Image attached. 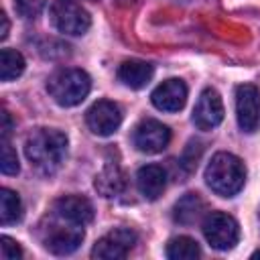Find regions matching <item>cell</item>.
Instances as JSON below:
<instances>
[{
    "instance_id": "6da1fadb",
    "label": "cell",
    "mask_w": 260,
    "mask_h": 260,
    "mask_svg": "<svg viewBox=\"0 0 260 260\" xmlns=\"http://www.w3.org/2000/svg\"><path fill=\"white\" fill-rule=\"evenodd\" d=\"M24 154L41 175H53L67 156V136L55 128H37L24 140Z\"/></svg>"
},
{
    "instance_id": "7a4b0ae2",
    "label": "cell",
    "mask_w": 260,
    "mask_h": 260,
    "mask_svg": "<svg viewBox=\"0 0 260 260\" xmlns=\"http://www.w3.org/2000/svg\"><path fill=\"white\" fill-rule=\"evenodd\" d=\"M207 187L219 197H234L246 183V167L242 158L232 152H217L205 169Z\"/></svg>"
},
{
    "instance_id": "3957f363",
    "label": "cell",
    "mask_w": 260,
    "mask_h": 260,
    "mask_svg": "<svg viewBox=\"0 0 260 260\" xmlns=\"http://www.w3.org/2000/svg\"><path fill=\"white\" fill-rule=\"evenodd\" d=\"M37 234H39L43 248L49 250L51 254H57V256H67V254L75 252L85 238L83 225L63 219L55 211L39 223Z\"/></svg>"
},
{
    "instance_id": "277c9868",
    "label": "cell",
    "mask_w": 260,
    "mask_h": 260,
    "mask_svg": "<svg viewBox=\"0 0 260 260\" xmlns=\"http://www.w3.org/2000/svg\"><path fill=\"white\" fill-rule=\"evenodd\" d=\"M91 89V79L85 71L75 67H65L55 71L47 81L49 95L63 108H73L81 104Z\"/></svg>"
},
{
    "instance_id": "5b68a950",
    "label": "cell",
    "mask_w": 260,
    "mask_h": 260,
    "mask_svg": "<svg viewBox=\"0 0 260 260\" xmlns=\"http://www.w3.org/2000/svg\"><path fill=\"white\" fill-rule=\"evenodd\" d=\"M51 22L63 35L79 37L91 26V16L77 0H55L51 4Z\"/></svg>"
},
{
    "instance_id": "8992f818",
    "label": "cell",
    "mask_w": 260,
    "mask_h": 260,
    "mask_svg": "<svg viewBox=\"0 0 260 260\" xmlns=\"http://www.w3.org/2000/svg\"><path fill=\"white\" fill-rule=\"evenodd\" d=\"M203 236L211 248L225 252L232 250L240 240V225L238 221L225 211H211L203 219Z\"/></svg>"
},
{
    "instance_id": "52a82bcc",
    "label": "cell",
    "mask_w": 260,
    "mask_h": 260,
    "mask_svg": "<svg viewBox=\"0 0 260 260\" xmlns=\"http://www.w3.org/2000/svg\"><path fill=\"white\" fill-rule=\"evenodd\" d=\"M236 118L246 134H254L260 128V91L256 85L242 83L236 87Z\"/></svg>"
},
{
    "instance_id": "ba28073f",
    "label": "cell",
    "mask_w": 260,
    "mask_h": 260,
    "mask_svg": "<svg viewBox=\"0 0 260 260\" xmlns=\"http://www.w3.org/2000/svg\"><path fill=\"white\" fill-rule=\"evenodd\" d=\"M138 236L134 230L130 228H116L112 232H108L106 236H102L93 248H91V258H100V260H120L126 258L128 252L134 248Z\"/></svg>"
},
{
    "instance_id": "9c48e42d",
    "label": "cell",
    "mask_w": 260,
    "mask_h": 260,
    "mask_svg": "<svg viewBox=\"0 0 260 260\" xmlns=\"http://www.w3.org/2000/svg\"><path fill=\"white\" fill-rule=\"evenodd\" d=\"M132 142H134V146L140 152L156 154V152H162L169 146V142H171V130L162 122L152 120V118H146V120H142V122L136 124L134 132H132Z\"/></svg>"
},
{
    "instance_id": "30bf717a",
    "label": "cell",
    "mask_w": 260,
    "mask_h": 260,
    "mask_svg": "<svg viewBox=\"0 0 260 260\" xmlns=\"http://www.w3.org/2000/svg\"><path fill=\"white\" fill-rule=\"evenodd\" d=\"M85 122L95 136H112L122 124V112L118 104L110 100H98L85 112Z\"/></svg>"
},
{
    "instance_id": "8fae6325",
    "label": "cell",
    "mask_w": 260,
    "mask_h": 260,
    "mask_svg": "<svg viewBox=\"0 0 260 260\" xmlns=\"http://www.w3.org/2000/svg\"><path fill=\"white\" fill-rule=\"evenodd\" d=\"M223 120V102L213 87H205L193 108V124L199 130H213Z\"/></svg>"
},
{
    "instance_id": "7c38bea8",
    "label": "cell",
    "mask_w": 260,
    "mask_h": 260,
    "mask_svg": "<svg viewBox=\"0 0 260 260\" xmlns=\"http://www.w3.org/2000/svg\"><path fill=\"white\" fill-rule=\"evenodd\" d=\"M150 102L160 112H179L187 102V85L183 79H167L154 87L150 93Z\"/></svg>"
},
{
    "instance_id": "4fadbf2b",
    "label": "cell",
    "mask_w": 260,
    "mask_h": 260,
    "mask_svg": "<svg viewBox=\"0 0 260 260\" xmlns=\"http://www.w3.org/2000/svg\"><path fill=\"white\" fill-rule=\"evenodd\" d=\"M53 211L67 221L87 225L93 221V205L83 195H63L53 203Z\"/></svg>"
},
{
    "instance_id": "5bb4252c",
    "label": "cell",
    "mask_w": 260,
    "mask_h": 260,
    "mask_svg": "<svg viewBox=\"0 0 260 260\" xmlns=\"http://www.w3.org/2000/svg\"><path fill=\"white\" fill-rule=\"evenodd\" d=\"M136 187L144 199L154 201L167 187V173L158 165H144L136 173Z\"/></svg>"
},
{
    "instance_id": "9a60e30c",
    "label": "cell",
    "mask_w": 260,
    "mask_h": 260,
    "mask_svg": "<svg viewBox=\"0 0 260 260\" xmlns=\"http://www.w3.org/2000/svg\"><path fill=\"white\" fill-rule=\"evenodd\" d=\"M154 75V67L146 61L130 59L118 67V79L130 89H142Z\"/></svg>"
},
{
    "instance_id": "2e32d148",
    "label": "cell",
    "mask_w": 260,
    "mask_h": 260,
    "mask_svg": "<svg viewBox=\"0 0 260 260\" xmlns=\"http://www.w3.org/2000/svg\"><path fill=\"white\" fill-rule=\"evenodd\" d=\"M95 189L104 195V197H116L124 191L126 187V181H124V173L122 169L118 167V162H112L108 160L104 165V169L95 175Z\"/></svg>"
},
{
    "instance_id": "e0dca14e",
    "label": "cell",
    "mask_w": 260,
    "mask_h": 260,
    "mask_svg": "<svg viewBox=\"0 0 260 260\" xmlns=\"http://www.w3.org/2000/svg\"><path fill=\"white\" fill-rule=\"evenodd\" d=\"M205 215V201L197 193H187L183 195L173 209V217L181 225H193Z\"/></svg>"
},
{
    "instance_id": "ac0fdd59",
    "label": "cell",
    "mask_w": 260,
    "mask_h": 260,
    "mask_svg": "<svg viewBox=\"0 0 260 260\" xmlns=\"http://www.w3.org/2000/svg\"><path fill=\"white\" fill-rule=\"evenodd\" d=\"M199 256H201V248L189 236H177L167 244V258L171 260H195Z\"/></svg>"
},
{
    "instance_id": "d6986e66",
    "label": "cell",
    "mask_w": 260,
    "mask_h": 260,
    "mask_svg": "<svg viewBox=\"0 0 260 260\" xmlns=\"http://www.w3.org/2000/svg\"><path fill=\"white\" fill-rule=\"evenodd\" d=\"M20 217H22V201H20L18 193L4 187L0 191V221H2V225H12V223L20 221Z\"/></svg>"
},
{
    "instance_id": "ffe728a7",
    "label": "cell",
    "mask_w": 260,
    "mask_h": 260,
    "mask_svg": "<svg viewBox=\"0 0 260 260\" xmlns=\"http://www.w3.org/2000/svg\"><path fill=\"white\" fill-rule=\"evenodd\" d=\"M24 57L14 49H2L0 51V79L12 81L24 71Z\"/></svg>"
},
{
    "instance_id": "44dd1931",
    "label": "cell",
    "mask_w": 260,
    "mask_h": 260,
    "mask_svg": "<svg viewBox=\"0 0 260 260\" xmlns=\"http://www.w3.org/2000/svg\"><path fill=\"white\" fill-rule=\"evenodd\" d=\"M0 171L4 175H16L20 171L18 165V156L12 150V146L8 144V140H2V156H0Z\"/></svg>"
},
{
    "instance_id": "7402d4cb",
    "label": "cell",
    "mask_w": 260,
    "mask_h": 260,
    "mask_svg": "<svg viewBox=\"0 0 260 260\" xmlns=\"http://www.w3.org/2000/svg\"><path fill=\"white\" fill-rule=\"evenodd\" d=\"M201 152H203V146H201V142H197V140H191V142L187 144V148H185L183 156H181V167H183L187 173L195 171V167H197V160H199Z\"/></svg>"
},
{
    "instance_id": "603a6c76",
    "label": "cell",
    "mask_w": 260,
    "mask_h": 260,
    "mask_svg": "<svg viewBox=\"0 0 260 260\" xmlns=\"http://www.w3.org/2000/svg\"><path fill=\"white\" fill-rule=\"evenodd\" d=\"M47 0H14V8L22 18H37L43 8H45Z\"/></svg>"
},
{
    "instance_id": "cb8c5ba5",
    "label": "cell",
    "mask_w": 260,
    "mask_h": 260,
    "mask_svg": "<svg viewBox=\"0 0 260 260\" xmlns=\"http://www.w3.org/2000/svg\"><path fill=\"white\" fill-rule=\"evenodd\" d=\"M0 256L4 260H18V258H22V248L18 246L16 240H12L8 236H2V240H0Z\"/></svg>"
},
{
    "instance_id": "d4e9b609",
    "label": "cell",
    "mask_w": 260,
    "mask_h": 260,
    "mask_svg": "<svg viewBox=\"0 0 260 260\" xmlns=\"http://www.w3.org/2000/svg\"><path fill=\"white\" fill-rule=\"evenodd\" d=\"M0 130H2V140H8V134L12 130V120H10V114L6 110L2 112V126H0Z\"/></svg>"
},
{
    "instance_id": "484cf974",
    "label": "cell",
    "mask_w": 260,
    "mask_h": 260,
    "mask_svg": "<svg viewBox=\"0 0 260 260\" xmlns=\"http://www.w3.org/2000/svg\"><path fill=\"white\" fill-rule=\"evenodd\" d=\"M0 20H2V28H0V39L4 41L6 37H8V28H10V24H8V16L2 12L0 14Z\"/></svg>"
},
{
    "instance_id": "4316f807",
    "label": "cell",
    "mask_w": 260,
    "mask_h": 260,
    "mask_svg": "<svg viewBox=\"0 0 260 260\" xmlns=\"http://www.w3.org/2000/svg\"><path fill=\"white\" fill-rule=\"evenodd\" d=\"M252 258H260V250H258V252H254V254H252Z\"/></svg>"
}]
</instances>
